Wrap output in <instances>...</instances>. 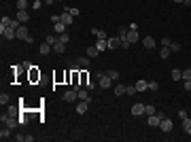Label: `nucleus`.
<instances>
[{
  "label": "nucleus",
  "instance_id": "10",
  "mask_svg": "<svg viewBox=\"0 0 191 142\" xmlns=\"http://www.w3.org/2000/svg\"><path fill=\"white\" fill-rule=\"evenodd\" d=\"M142 47L144 49H155V38H153V36H144L142 38Z\"/></svg>",
  "mask_w": 191,
  "mask_h": 142
},
{
  "label": "nucleus",
  "instance_id": "1",
  "mask_svg": "<svg viewBox=\"0 0 191 142\" xmlns=\"http://www.w3.org/2000/svg\"><path fill=\"white\" fill-rule=\"evenodd\" d=\"M17 38H19V40H24V43H28V45H32V43H34V38L30 36V32H28L26 24H21L19 28H17Z\"/></svg>",
  "mask_w": 191,
  "mask_h": 142
},
{
  "label": "nucleus",
  "instance_id": "30",
  "mask_svg": "<svg viewBox=\"0 0 191 142\" xmlns=\"http://www.w3.org/2000/svg\"><path fill=\"white\" fill-rule=\"evenodd\" d=\"M55 25V32H58V34H64V32H66V24H64V21H58V24H53Z\"/></svg>",
  "mask_w": 191,
  "mask_h": 142
},
{
  "label": "nucleus",
  "instance_id": "31",
  "mask_svg": "<svg viewBox=\"0 0 191 142\" xmlns=\"http://www.w3.org/2000/svg\"><path fill=\"white\" fill-rule=\"evenodd\" d=\"M172 79H174V81H183V70L174 68V70H172Z\"/></svg>",
  "mask_w": 191,
  "mask_h": 142
},
{
  "label": "nucleus",
  "instance_id": "42",
  "mask_svg": "<svg viewBox=\"0 0 191 142\" xmlns=\"http://www.w3.org/2000/svg\"><path fill=\"white\" fill-rule=\"evenodd\" d=\"M43 4H45V0H34V2H32V9H34V11H38Z\"/></svg>",
  "mask_w": 191,
  "mask_h": 142
},
{
  "label": "nucleus",
  "instance_id": "52",
  "mask_svg": "<svg viewBox=\"0 0 191 142\" xmlns=\"http://www.w3.org/2000/svg\"><path fill=\"white\" fill-rule=\"evenodd\" d=\"M174 2H183V0H174Z\"/></svg>",
  "mask_w": 191,
  "mask_h": 142
},
{
  "label": "nucleus",
  "instance_id": "22",
  "mask_svg": "<svg viewBox=\"0 0 191 142\" xmlns=\"http://www.w3.org/2000/svg\"><path fill=\"white\" fill-rule=\"evenodd\" d=\"M53 51H55V53H64V51H66V43H60V38H58V43L53 45Z\"/></svg>",
  "mask_w": 191,
  "mask_h": 142
},
{
  "label": "nucleus",
  "instance_id": "8",
  "mask_svg": "<svg viewBox=\"0 0 191 142\" xmlns=\"http://www.w3.org/2000/svg\"><path fill=\"white\" fill-rule=\"evenodd\" d=\"M87 66H89V57H77L72 68H87Z\"/></svg>",
  "mask_w": 191,
  "mask_h": 142
},
{
  "label": "nucleus",
  "instance_id": "53",
  "mask_svg": "<svg viewBox=\"0 0 191 142\" xmlns=\"http://www.w3.org/2000/svg\"><path fill=\"white\" fill-rule=\"evenodd\" d=\"M55 2H62V0H55Z\"/></svg>",
  "mask_w": 191,
  "mask_h": 142
},
{
  "label": "nucleus",
  "instance_id": "9",
  "mask_svg": "<svg viewBox=\"0 0 191 142\" xmlns=\"http://www.w3.org/2000/svg\"><path fill=\"white\" fill-rule=\"evenodd\" d=\"M36 81H40V70L36 66H32L30 68V83H36Z\"/></svg>",
  "mask_w": 191,
  "mask_h": 142
},
{
  "label": "nucleus",
  "instance_id": "40",
  "mask_svg": "<svg viewBox=\"0 0 191 142\" xmlns=\"http://www.w3.org/2000/svg\"><path fill=\"white\" fill-rule=\"evenodd\" d=\"M119 38H121V36H119ZM121 47H123V49H130L132 47V43L128 40V36H123V38H121Z\"/></svg>",
  "mask_w": 191,
  "mask_h": 142
},
{
  "label": "nucleus",
  "instance_id": "44",
  "mask_svg": "<svg viewBox=\"0 0 191 142\" xmlns=\"http://www.w3.org/2000/svg\"><path fill=\"white\" fill-rule=\"evenodd\" d=\"M149 89H151V91H157V89H159V83H157V81H149Z\"/></svg>",
  "mask_w": 191,
  "mask_h": 142
},
{
  "label": "nucleus",
  "instance_id": "49",
  "mask_svg": "<svg viewBox=\"0 0 191 142\" xmlns=\"http://www.w3.org/2000/svg\"><path fill=\"white\" fill-rule=\"evenodd\" d=\"M96 87H98V85H96V83H91V81H89V83L85 85V89H89V91H91V89H96Z\"/></svg>",
  "mask_w": 191,
  "mask_h": 142
},
{
  "label": "nucleus",
  "instance_id": "14",
  "mask_svg": "<svg viewBox=\"0 0 191 142\" xmlns=\"http://www.w3.org/2000/svg\"><path fill=\"white\" fill-rule=\"evenodd\" d=\"M51 51H53V47H51L49 43H43V45L38 47V53H40V55H49Z\"/></svg>",
  "mask_w": 191,
  "mask_h": 142
},
{
  "label": "nucleus",
  "instance_id": "21",
  "mask_svg": "<svg viewBox=\"0 0 191 142\" xmlns=\"http://www.w3.org/2000/svg\"><path fill=\"white\" fill-rule=\"evenodd\" d=\"M79 100H89V102H91V95H89V89H83V87H81V89H79Z\"/></svg>",
  "mask_w": 191,
  "mask_h": 142
},
{
  "label": "nucleus",
  "instance_id": "28",
  "mask_svg": "<svg viewBox=\"0 0 191 142\" xmlns=\"http://www.w3.org/2000/svg\"><path fill=\"white\" fill-rule=\"evenodd\" d=\"M106 76H108V79H113V81H117V79H119V72L115 70V68H108V70H106Z\"/></svg>",
  "mask_w": 191,
  "mask_h": 142
},
{
  "label": "nucleus",
  "instance_id": "36",
  "mask_svg": "<svg viewBox=\"0 0 191 142\" xmlns=\"http://www.w3.org/2000/svg\"><path fill=\"white\" fill-rule=\"evenodd\" d=\"M136 94V85H125V95H134Z\"/></svg>",
  "mask_w": 191,
  "mask_h": 142
},
{
  "label": "nucleus",
  "instance_id": "50",
  "mask_svg": "<svg viewBox=\"0 0 191 142\" xmlns=\"http://www.w3.org/2000/svg\"><path fill=\"white\" fill-rule=\"evenodd\" d=\"M45 4H49V7H51V4H55V0H45Z\"/></svg>",
  "mask_w": 191,
  "mask_h": 142
},
{
  "label": "nucleus",
  "instance_id": "11",
  "mask_svg": "<svg viewBox=\"0 0 191 142\" xmlns=\"http://www.w3.org/2000/svg\"><path fill=\"white\" fill-rule=\"evenodd\" d=\"M87 108H89V100H81V102L77 104V112L83 115V112H87Z\"/></svg>",
  "mask_w": 191,
  "mask_h": 142
},
{
  "label": "nucleus",
  "instance_id": "13",
  "mask_svg": "<svg viewBox=\"0 0 191 142\" xmlns=\"http://www.w3.org/2000/svg\"><path fill=\"white\" fill-rule=\"evenodd\" d=\"M132 115H134V117L144 115V104H134V106H132Z\"/></svg>",
  "mask_w": 191,
  "mask_h": 142
},
{
  "label": "nucleus",
  "instance_id": "35",
  "mask_svg": "<svg viewBox=\"0 0 191 142\" xmlns=\"http://www.w3.org/2000/svg\"><path fill=\"white\" fill-rule=\"evenodd\" d=\"M28 9V0H17V11H26Z\"/></svg>",
  "mask_w": 191,
  "mask_h": 142
},
{
  "label": "nucleus",
  "instance_id": "20",
  "mask_svg": "<svg viewBox=\"0 0 191 142\" xmlns=\"http://www.w3.org/2000/svg\"><path fill=\"white\" fill-rule=\"evenodd\" d=\"M89 34H94L96 38H106V32H104V30H98V28H91Z\"/></svg>",
  "mask_w": 191,
  "mask_h": 142
},
{
  "label": "nucleus",
  "instance_id": "38",
  "mask_svg": "<svg viewBox=\"0 0 191 142\" xmlns=\"http://www.w3.org/2000/svg\"><path fill=\"white\" fill-rule=\"evenodd\" d=\"M115 95H125V85H117L115 87Z\"/></svg>",
  "mask_w": 191,
  "mask_h": 142
},
{
  "label": "nucleus",
  "instance_id": "27",
  "mask_svg": "<svg viewBox=\"0 0 191 142\" xmlns=\"http://www.w3.org/2000/svg\"><path fill=\"white\" fill-rule=\"evenodd\" d=\"M183 130H185V134H189L191 136V119H183Z\"/></svg>",
  "mask_w": 191,
  "mask_h": 142
},
{
  "label": "nucleus",
  "instance_id": "15",
  "mask_svg": "<svg viewBox=\"0 0 191 142\" xmlns=\"http://www.w3.org/2000/svg\"><path fill=\"white\" fill-rule=\"evenodd\" d=\"M106 43H108V49L121 47V38H119V36H117V38H106Z\"/></svg>",
  "mask_w": 191,
  "mask_h": 142
},
{
  "label": "nucleus",
  "instance_id": "34",
  "mask_svg": "<svg viewBox=\"0 0 191 142\" xmlns=\"http://www.w3.org/2000/svg\"><path fill=\"white\" fill-rule=\"evenodd\" d=\"M26 123H28V112L21 110V112H19V125H26Z\"/></svg>",
  "mask_w": 191,
  "mask_h": 142
},
{
  "label": "nucleus",
  "instance_id": "26",
  "mask_svg": "<svg viewBox=\"0 0 191 142\" xmlns=\"http://www.w3.org/2000/svg\"><path fill=\"white\" fill-rule=\"evenodd\" d=\"M98 53H100V51H98L96 45H89V47H87V57H96Z\"/></svg>",
  "mask_w": 191,
  "mask_h": 142
},
{
  "label": "nucleus",
  "instance_id": "51",
  "mask_svg": "<svg viewBox=\"0 0 191 142\" xmlns=\"http://www.w3.org/2000/svg\"><path fill=\"white\" fill-rule=\"evenodd\" d=\"M183 4H185V7H191V0H183Z\"/></svg>",
  "mask_w": 191,
  "mask_h": 142
},
{
  "label": "nucleus",
  "instance_id": "48",
  "mask_svg": "<svg viewBox=\"0 0 191 142\" xmlns=\"http://www.w3.org/2000/svg\"><path fill=\"white\" fill-rule=\"evenodd\" d=\"M183 87H185V91H191V81H183Z\"/></svg>",
  "mask_w": 191,
  "mask_h": 142
},
{
  "label": "nucleus",
  "instance_id": "43",
  "mask_svg": "<svg viewBox=\"0 0 191 142\" xmlns=\"http://www.w3.org/2000/svg\"><path fill=\"white\" fill-rule=\"evenodd\" d=\"M128 32H130V28H128V25H121V28H119V36H121V38H123V36H128Z\"/></svg>",
  "mask_w": 191,
  "mask_h": 142
},
{
  "label": "nucleus",
  "instance_id": "32",
  "mask_svg": "<svg viewBox=\"0 0 191 142\" xmlns=\"http://www.w3.org/2000/svg\"><path fill=\"white\" fill-rule=\"evenodd\" d=\"M144 115H147V117L155 115V106H153V104H147V106H144Z\"/></svg>",
  "mask_w": 191,
  "mask_h": 142
},
{
  "label": "nucleus",
  "instance_id": "33",
  "mask_svg": "<svg viewBox=\"0 0 191 142\" xmlns=\"http://www.w3.org/2000/svg\"><path fill=\"white\" fill-rule=\"evenodd\" d=\"M180 49H183L180 43H176V40H172V43H170V51H174V53H176V51H180Z\"/></svg>",
  "mask_w": 191,
  "mask_h": 142
},
{
  "label": "nucleus",
  "instance_id": "23",
  "mask_svg": "<svg viewBox=\"0 0 191 142\" xmlns=\"http://www.w3.org/2000/svg\"><path fill=\"white\" fill-rule=\"evenodd\" d=\"M147 89H149V81H142V79H140V81L136 83V91H147Z\"/></svg>",
  "mask_w": 191,
  "mask_h": 142
},
{
  "label": "nucleus",
  "instance_id": "41",
  "mask_svg": "<svg viewBox=\"0 0 191 142\" xmlns=\"http://www.w3.org/2000/svg\"><path fill=\"white\" fill-rule=\"evenodd\" d=\"M183 81H191V68H185V70H183Z\"/></svg>",
  "mask_w": 191,
  "mask_h": 142
},
{
  "label": "nucleus",
  "instance_id": "47",
  "mask_svg": "<svg viewBox=\"0 0 191 142\" xmlns=\"http://www.w3.org/2000/svg\"><path fill=\"white\" fill-rule=\"evenodd\" d=\"M66 11L70 13V15H79V13H81L79 9H77V7H72V9H68V7H66Z\"/></svg>",
  "mask_w": 191,
  "mask_h": 142
},
{
  "label": "nucleus",
  "instance_id": "18",
  "mask_svg": "<svg viewBox=\"0 0 191 142\" xmlns=\"http://www.w3.org/2000/svg\"><path fill=\"white\" fill-rule=\"evenodd\" d=\"M9 138H11V127L4 125V127L0 130V140H9Z\"/></svg>",
  "mask_w": 191,
  "mask_h": 142
},
{
  "label": "nucleus",
  "instance_id": "37",
  "mask_svg": "<svg viewBox=\"0 0 191 142\" xmlns=\"http://www.w3.org/2000/svg\"><path fill=\"white\" fill-rule=\"evenodd\" d=\"M87 83H89V72H81V85L85 87Z\"/></svg>",
  "mask_w": 191,
  "mask_h": 142
},
{
  "label": "nucleus",
  "instance_id": "16",
  "mask_svg": "<svg viewBox=\"0 0 191 142\" xmlns=\"http://www.w3.org/2000/svg\"><path fill=\"white\" fill-rule=\"evenodd\" d=\"M138 38H140L138 30H130V32H128V40H130L132 45H134V43H138Z\"/></svg>",
  "mask_w": 191,
  "mask_h": 142
},
{
  "label": "nucleus",
  "instance_id": "6",
  "mask_svg": "<svg viewBox=\"0 0 191 142\" xmlns=\"http://www.w3.org/2000/svg\"><path fill=\"white\" fill-rule=\"evenodd\" d=\"M110 85H113V79H108L106 74H102V76L98 79V87H102V89H108Z\"/></svg>",
  "mask_w": 191,
  "mask_h": 142
},
{
  "label": "nucleus",
  "instance_id": "46",
  "mask_svg": "<svg viewBox=\"0 0 191 142\" xmlns=\"http://www.w3.org/2000/svg\"><path fill=\"white\" fill-rule=\"evenodd\" d=\"M170 43H172L170 36H164V38H161V45H164V47H170Z\"/></svg>",
  "mask_w": 191,
  "mask_h": 142
},
{
  "label": "nucleus",
  "instance_id": "3",
  "mask_svg": "<svg viewBox=\"0 0 191 142\" xmlns=\"http://www.w3.org/2000/svg\"><path fill=\"white\" fill-rule=\"evenodd\" d=\"M166 117L164 112H155V115H151V117L147 119V123L151 125V127H159V123H161V119Z\"/></svg>",
  "mask_w": 191,
  "mask_h": 142
},
{
  "label": "nucleus",
  "instance_id": "17",
  "mask_svg": "<svg viewBox=\"0 0 191 142\" xmlns=\"http://www.w3.org/2000/svg\"><path fill=\"white\" fill-rule=\"evenodd\" d=\"M15 19H19L21 24H26V21L30 19V15H28V11H17V15H15Z\"/></svg>",
  "mask_w": 191,
  "mask_h": 142
},
{
  "label": "nucleus",
  "instance_id": "19",
  "mask_svg": "<svg viewBox=\"0 0 191 142\" xmlns=\"http://www.w3.org/2000/svg\"><path fill=\"white\" fill-rule=\"evenodd\" d=\"M96 47H98V51H106V49H108V43H106V38H98Z\"/></svg>",
  "mask_w": 191,
  "mask_h": 142
},
{
  "label": "nucleus",
  "instance_id": "39",
  "mask_svg": "<svg viewBox=\"0 0 191 142\" xmlns=\"http://www.w3.org/2000/svg\"><path fill=\"white\" fill-rule=\"evenodd\" d=\"M9 100H11L9 94H0V104H2V106H7V104H9Z\"/></svg>",
  "mask_w": 191,
  "mask_h": 142
},
{
  "label": "nucleus",
  "instance_id": "2",
  "mask_svg": "<svg viewBox=\"0 0 191 142\" xmlns=\"http://www.w3.org/2000/svg\"><path fill=\"white\" fill-rule=\"evenodd\" d=\"M2 125H7V127H11V130H15L17 125H19V117H11V115H2Z\"/></svg>",
  "mask_w": 191,
  "mask_h": 142
},
{
  "label": "nucleus",
  "instance_id": "7",
  "mask_svg": "<svg viewBox=\"0 0 191 142\" xmlns=\"http://www.w3.org/2000/svg\"><path fill=\"white\" fill-rule=\"evenodd\" d=\"M172 127H174V125H172V119H161V123H159V130L161 131H172Z\"/></svg>",
  "mask_w": 191,
  "mask_h": 142
},
{
  "label": "nucleus",
  "instance_id": "29",
  "mask_svg": "<svg viewBox=\"0 0 191 142\" xmlns=\"http://www.w3.org/2000/svg\"><path fill=\"white\" fill-rule=\"evenodd\" d=\"M45 43H49V45L53 47V45L58 43V34H47V36H45Z\"/></svg>",
  "mask_w": 191,
  "mask_h": 142
},
{
  "label": "nucleus",
  "instance_id": "45",
  "mask_svg": "<svg viewBox=\"0 0 191 142\" xmlns=\"http://www.w3.org/2000/svg\"><path fill=\"white\" fill-rule=\"evenodd\" d=\"M58 38H60V43H68V40H70V36L66 34V32H64V34H58Z\"/></svg>",
  "mask_w": 191,
  "mask_h": 142
},
{
  "label": "nucleus",
  "instance_id": "12",
  "mask_svg": "<svg viewBox=\"0 0 191 142\" xmlns=\"http://www.w3.org/2000/svg\"><path fill=\"white\" fill-rule=\"evenodd\" d=\"M72 19H74V17H72L70 13H68V11H66V9H64V13H62V15H60V21H64V24H66V25H72Z\"/></svg>",
  "mask_w": 191,
  "mask_h": 142
},
{
  "label": "nucleus",
  "instance_id": "25",
  "mask_svg": "<svg viewBox=\"0 0 191 142\" xmlns=\"http://www.w3.org/2000/svg\"><path fill=\"white\" fill-rule=\"evenodd\" d=\"M170 53H172V51H170V47H164V45L159 47V57H161V59H168V55H170Z\"/></svg>",
  "mask_w": 191,
  "mask_h": 142
},
{
  "label": "nucleus",
  "instance_id": "24",
  "mask_svg": "<svg viewBox=\"0 0 191 142\" xmlns=\"http://www.w3.org/2000/svg\"><path fill=\"white\" fill-rule=\"evenodd\" d=\"M21 112V104L19 106H9V110H7V115H11V117H17Z\"/></svg>",
  "mask_w": 191,
  "mask_h": 142
},
{
  "label": "nucleus",
  "instance_id": "5",
  "mask_svg": "<svg viewBox=\"0 0 191 142\" xmlns=\"http://www.w3.org/2000/svg\"><path fill=\"white\" fill-rule=\"evenodd\" d=\"M62 98H64V102H77V100H79V91H77V89H70V91H66Z\"/></svg>",
  "mask_w": 191,
  "mask_h": 142
},
{
  "label": "nucleus",
  "instance_id": "4",
  "mask_svg": "<svg viewBox=\"0 0 191 142\" xmlns=\"http://www.w3.org/2000/svg\"><path fill=\"white\" fill-rule=\"evenodd\" d=\"M0 34L4 36L7 40H13V38H17V30L15 28H0Z\"/></svg>",
  "mask_w": 191,
  "mask_h": 142
}]
</instances>
